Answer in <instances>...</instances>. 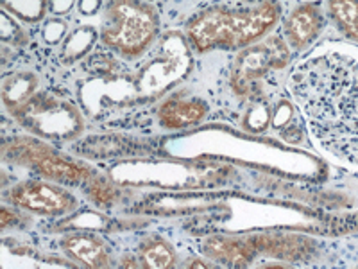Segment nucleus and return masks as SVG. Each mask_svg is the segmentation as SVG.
I'll use <instances>...</instances> for the list:
<instances>
[{
    "instance_id": "f257e3e1",
    "label": "nucleus",
    "mask_w": 358,
    "mask_h": 269,
    "mask_svg": "<svg viewBox=\"0 0 358 269\" xmlns=\"http://www.w3.org/2000/svg\"><path fill=\"white\" fill-rule=\"evenodd\" d=\"M289 90L310 137L335 162L358 169V47L322 45L294 67Z\"/></svg>"
},
{
    "instance_id": "f03ea898",
    "label": "nucleus",
    "mask_w": 358,
    "mask_h": 269,
    "mask_svg": "<svg viewBox=\"0 0 358 269\" xmlns=\"http://www.w3.org/2000/svg\"><path fill=\"white\" fill-rule=\"evenodd\" d=\"M278 0H260L251 8L215 6L197 13L187 25V36L197 53L210 50H242L258 40L280 22Z\"/></svg>"
},
{
    "instance_id": "7ed1b4c3",
    "label": "nucleus",
    "mask_w": 358,
    "mask_h": 269,
    "mask_svg": "<svg viewBox=\"0 0 358 269\" xmlns=\"http://www.w3.org/2000/svg\"><path fill=\"white\" fill-rule=\"evenodd\" d=\"M159 34V13L149 0H106L101 40L108 49L136 60Z\"/></svg>"
},
{
    "instance_id": "20e7f679",
    "label": "nucleus",
    "mask_w": 358,
    "mask_h": 269,
    "mask_svg": "<svg viewBox=\"0 0 358 269\" xmlns=\"http://www.w3.org/2000/svg\"><path fill=\"white\" fill-rule=\"evenodd\" d=\"M6 158L15 163H22L33 167L43 178L63 185L86 184L94 171L79 162L66 160L65 156L57 155L52 147L31 139H15L4 149Z\"/></svg>"
},
{
    "instance_id": "39448f33",
    "label": "nucleus",
    "mask_w": 358,
    "mask_h": 269,
    "mask_svg": "<svg viewBox=\"0 0 358 269\" xmlns=\"http://www.w3.org/2000/svg\"><path fill=\"white\" fill-rule=\"evenodd\" d=\"M13 115L29 130L43 137H73L83 127L81 115L72 102L50 94H34Z\"/></svg>"
},
{
    "instance_id": "423d86ee",
    "label": "nucleus",
    "mask_w": 358,
    "mask_h": 269,
    "mask_svg": "<svg viewBox=\"0 0 358 269\" xmlns=\"http://www.w3.org/2000/svg\"><path fill=\"white\" fill-rule=\"evenodd\" d=\"M290 47L285 40L271 36L260 43H252L236 56L231 70V86L236 94L251 95L257 92L262 79L273 70H280L289 63Z\"/></svg>"
},
{
    "instance_id": "0eeeda50",
    "label": "nucleus",
    "mask_w": 358,
    "mask_h": 269,
    "mask_svg": "<svg viewBox=\"0 0 358 269\" xmlns=\"http://www.w3.org/2000/svg\"><path fill=\"white\" fill-rule=\"evenodd\" d=\"M6 200L13 207L36 214V216L57 217L72 212L78 207V200L65 187H59L56 181H41V179H27L15 185L6 194Z\"/></svg>"
},
{
    "instance_id": "6e6552de",
    "label": "nucleus",
    "mask_w": 358,
    "mask_h": 269,
    "mask_svg": "<svg viewBox=\"0 0 358 269\" xmlns=\"http://www.w3.org/2000/svg\"><path fill=\"white\" fill-rule=\"evenodd\" d=\"M326 25V13L321 2L308 0L297 4L283 22L285 41L296 53H301L321 36Z\"/></svg>"
},
{
    "instance_id": "1a4fd4ad",
    "label": "nucleus",
    "mask_w": 358,
    "mask_h": 269,
    "mask_svg": "<svg viewBox=\"0 0 358 269\" xmlns=\"http://www.w3.org/2000/svg\"><path fill=\"white\" fill-rule=\"evenodd\" d=\"M208 104L188 92H176L158 106V120L167 130H187L206 118Z\"/></svg>"
},
{
    "instance_id": "9d476101",
    "label": "nucleus",
    "mask_w": 358,
    "mask_h": 269,
    "mask_svg": "<svg viewBox=\"0 0 358 269\" xmlns=\"http://www.w3.org/2000/svg\"><path fill=\"white\" fill-rule=\"evenodd\" d=\"M62 248L70 258L88 268H106L110 264L106 242L92 233H72L63 239Z\"/></svg>"
},
{
    "instance_id": "9b49d317",
    "label": "nucleus",
    "mask_w": 358,
    "mask_h": 269,
    "mask_svg": "<svg viewBox=\"0 0 358 269\" xmlns=\"http://www.w3.org/2000/svg\"><path fill=\"white\" fill-rule=\"evenodd\" d=\"M258 253L264 251L283 261H306L315 249V242L297 235H260L252 237Z\"/></svg>"
},
{
    "instance_id": "f8f14e48",
    "label": "nucleus",
    "mask_w": 358,
    "mask_h": 269,
    "mask_svg": "<svg viewBox=\"0 0 358 269\" xmlns=\"http://www.w3.org/2000/svg\"><path fill=\"white\" fill-rule=\"evenodd\" d=\"M204 253L213 261L229 265H245L252 261L258 249L255 239H226L212 237L204 242Z\"/></svg>"
},
{
    "instance_id": "ddd939ff",
    "label": "nucleus",
    "mask_w": 358,
    "mask_h": 269,
    "mask_svg": "<svg viewBox=\"0 0 358 269\" xmlns=\"http://www.w3.org/2000/svg\"><path fill=\"white\" fill-rule=\"evenodd\" d=\"M326 15L342 36L358 43V0H326Z\"/></svg>"
},
{
    "instance_id": "4468645a",
    "label": "nucleus",
    "mask_w": 358,
    "mask_h": 269,
    "mask_svg": "<svg viewBox=\"0 0 358 269\" xmlns=\"http://www.w3.org/2000/svg\"><path fill=\"white\" fill-rule=\"evenodd\" d=\"M38 88V79L34 78L33 74L22 72V74H13L4 79V95L6 106L11 111H17L18 108L24 106L29 99L36 94Z\"/></svg>"
},
{
    "instance_id": "2eb2a0df",
    "label": "nucleus",
    "mask_w": 358,
    "mask_h": 269,
    "mask_svg": "<svg viewBox=\"0 0 358 269\" xmlns=\"http://www.w3.org/2000/svg\"><path fill=\"white\" fill-rule=\"evenodd\" d=\"M140 262L147 268L165 269L174 265L176 251L167 241H163L159 237H151L142 242L138 251Z\"/></svg>"
},
{
    "instance_id": "dca6fc26",
    "label": "nucleus",
    "mask_w": 358,
    "mask_h": 269,
    "mask_svg": "<svg viewBox=\"0 0 358 269\" xmlns=\"http://www.w3.org/2000/svg\"><path fill=\"white\" fill-rule=\"evenodd\" d=\"M85 185L88 187V196L92 198L95 203H110L115 198L113 185L108 184L104 178H99V176L94 174Z\"/></svg>"
}]
</instances>
